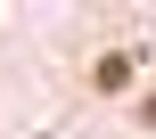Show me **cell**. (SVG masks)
<instances>
[{"label": "cell", "instance_id": "cell-1", "mask_svg": "<svg viewBox=\"0 0 156 139\" xmlns=\"http://www.w3.org/2000/svg\"><path fill=\"white\" fill-rule=\"evenodd\" d=\"M90 82H99V90H123V82H132V57H99V74H90Z\"/></svg>", "mask_w": 156, "mask_h": 139}]
</instances>
